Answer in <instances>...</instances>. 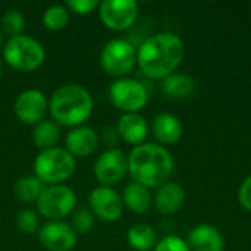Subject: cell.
I'll return each instance as SVG.
<instances>
[{
  "mask_svg": "<svg viewBox=\"0 0 251 251\" xmlns=\"http://www.w3.org/2000/svg\"><path fill=\"white\" fill-rule=\"evenodd\" d=\"M185 54L182 38L171 31L159 32L141 43L137 50V63L141 72L151 79H165L176 71Z\"/></svg>",
  "mask_w": 251,
  "mask_h": 251,
  "instance_id": "6da1fadb",
  "label": "cell"
},
{
  "mask_svg": "<svg viewBox=\"0 0 251 251\" xmlns=\"http://www.w3.org/2000/svg\"><path fill=\"white\" fill-rule=\"evenodd\" d=\"M172 154L160 144L144 143L132 149L128 156V172L132 179L147 188H159L174 174Z\"/></svg>",
  "mask_w": 251,
  "mask_h": 251,
  "instance_id": "7a4b0ae2",
  "label": "cell"
},
{
  "mask_svg": "<svg viewBox=\"0 0 251 251\" xmlns=\"http://www.w3.org/2000/svg\"><path fill=\"white\" fill-rule=\"evenodd\" d=\"M94 101L90 91L78 84H66L53 91L49 112L60 126H81L93 115Z\"/></svg>",
  "mask_w": 251,
  "mask_h": 251,
  "instance_id": "3957f363",
  "label": "cell"
},
{
  "mask_svg": "<svg viewBox=\"0 0 251 251\" xmlns=\"http://www.w3.org/2000/svg\"><path fill=\"white\" fill-rule=\"evenodd\" d=\"M76 169L75 157L62 147L41 150L34 160V174L44 185H62Z\"/></svg>",
  "mask_w": 251,
  "mask_h": 251,
  "instance_id": "277c9868",
  "label": "cell"
},
{
  "mask_svg": "<svg viewBox=\"0 0 251 251\" xmlns=\"http://www.w3.org/2000/svg\"><path fill=\"white\" fill-rule=\"evenodd\" d=\"M3 59L15 71L29 74L37 71L46 59L43 44L29 35L10 37L3 46Z\"/></svg>",
  "mask_w": 251,
  "mask_h": 251,
  "instance_id": "5b68a950",
  "label": "cell"
},
{
  "mask_svg": "<svg viewBox=\"0 0 251 251\" xmlns=\"http://www.w3.org/2000/svg\"><path fill=\"white\" fill-rule=\"evenodd\" d=\"M137 63V49L125 38H113L106 43L100 53L103 71L112 76L124 78Z\"/></svg>",
  "mask_w": 251,
  "mask_h": 251,
  "instance_id": "8992f818",
  "label": "cell"
},
{
  "mask_svg": "<svg viewBox=\"0 0 251 251\" xmlns=\"http://www.w3.org/2000/svg\"><path fill=\"white\" fill-rule=\"evenodd\" d=\"M76 206V194L66 185L46 187L37 200V212L49 221H60L69 216Z\"/></svg>",
  "mask_w": 251,
  "mask_h": 251,
  "instance_id": "52a82bcc",
  "label": "cell"
},
{
  "mask_svg": "<svg viewBox=\"0 0 251 251\" xmlns=\"http://www.w3.org/2000/svg\"><path fill=\"white\" fill-rule=\"evenodd\" d=\"M109 99L124 113H138L149 101V91L137 79L118 78L109 87Z\"/></svg>",
  "mask_w": 251,
  "mask_h": 251,
  "instance_id": "ba28073f",
  "label": "cell"
},
{
  "mask_svg": "<svg viewBox=\"0 0 251 251\" xmlns=\"http://www.w3.org/2000/svg\"><path fill=\"white\" fill-rule=\"evenodd\" d=\"M99 18L109 29L125 31L138 18V3L135 0H103L99 3Z\"/></svg>",
  "mask_w": 251,
  "mask_h": 251,
  "instance_id": "9c48e42d",
  "label": "cell"
},
{
  "mask_svg": "<svg viewBox=\"0 0 251 251\" xmlns=\"http://www.w3.org/2000/svg\"><path fill=\"white\" fill-rule=\"evenodd\" d=\"M128 174V157L119 149L103 151L94 163V175L103 187H112Z\"/></svg>",
  "mask_w": 251,
  "mask_h": 251,
  "instance_id": "30bf717a",
  "label": "cell"
},
{
  "mask_svg": "<svg viewBox=\"0 0 251 251\" xmlns=\"http://www.w3.org/2000/svg\"><path fill=\"white\" fill-rule=\"evenodd\" d=\"M88 207L94 216L104 222H116L124 213L121 194L112 187H97L88 196Z\"/></svg>",
  "mask_w": 251,
  "mask_h": 251,
  "instance_id": "8fae6325",
  "label": "cell"
},
{
  "mask_svg": "<svg viewBox=\"0 0 251 251\" xmlns=\"http://www.w3.org/2000/svg\"><path fill=\"white\" fill-rule=\"evenodd\" d=\"M16 118L25 125H37L44 121L49 112V101L43 91L37 88L24 90L15 100Z\"/></svg>",
  "mask_w": 251,
  "mask_h": 251,
  "instance_id": "7c38bea8",
  "label": "cell"
},
{
  "mask_svg": "<svg viewBox=\"0 0 251 251\" xmlns=\"http://www.w3.org/2000/svg\"><path fill=\"white\" fill-rule=\"evenodd\" d=\"M38 240L50 251H71L76 246V232L62 221H49L38 231Z\"/></svg>",
  "mask_w": 251,
  "mask_h": 251,
  "instance_id": "4fadbf2b",
  "label": "cell"
},
{
  "mask_svg": "<svg viewBox=\"0 0 251 251\" xmlns=\"http://www.w3.org/2000/svg\"><path fill=\"white\" fill-rule=\"evenodd\" d=\"M100 143L99 134L85 125L72 128L65 138V149L74 157H88L91 156Z\"/></svg>",
  "mask_w": 251,
  "mask_h": 251,
  "instance_id": "5bb4252c",
  "label": "cell"
},
{
  "mask_svg": "<svg viewBox=\"0 0 251 251\" xmlns=\"http://www.w3.org/2000/svg\"><path fill=\"white\" fill-rule=\"evenodd\" d=\"M187 244L191 251H224L225 249L222 232L209 224L194 226L188 234Z\"/></svg>",
  "mask_w": 251,
  "mask_h": 251,
  "instance_id": "9a60e30c",
  "label": "cell"
},
{
  "mask_svg": "<svg viewBox=\"0 0 251 251\" xmlns=\"http://www.w3.org/2000/svg\"><path fill=\"white\" fill-rule=\"evenodd\" d=\"M154 207L165 216L176 215L185 203V191L178 182H165L154 194Z\"/></svg>",
  "mask_w": 251,
  "mask_h": 251,
  "instance_id": "2e32d148",
  "label": "cell"
},
{
  "mask_svg": "<svg viewBox=\"0 0 251 251\" xmlns=\"http://www.w3.org/2000/svg\"><path fill=\"white\" fill-rule=\"evenodd\" d=\"M116 131L125 143L137 147L144 144L149 134V125L140 113H124L118 121Z\"/></svg>",
  "mask_w": 251,
  "mask_h": 251,
  "instance_id": "e0dca14e",
  "label": "cell"
},
{
  "mask_svg": "<svg viewBox=\"0 0 251 251\" xmlns=\"http://www.w3.org/2000/svg\"><path fill=\"white\" fill-rule=\"evenodd\" d=\"M151 129H153V135L154 138L159 141V144L162 146H171L175 144L181 140L182 137V122L179 121L178 116H175L174 113L165 112L157 115L153 119L151 124Z\"/></svg>",
  "mask_w": 251,
  "mask_h": 251,
  "instance_id": "ac0fdd59",
  "label": "cell"
},
{
  "mask_svg": "<svg viewBox=\"0 0 251 251\" xmlns=\"http://www.w3.org/2000/svg\"><path fill=\"white\" fill-rule=\"evenodd\" d=\"M122 201H124V206L129 209L131 212L137 215H143L151 207L153 197H151L150 188L132 181L125 187Z\"/></svg>",
  "mask_w": 251,
  "mask_h": 251,
  "instance_id": "d6986e66",
  "label": "cell"
},
{
  "mask_svg": "<svg viewBox=\"0 0 251 251\" xmlns=\"http://www.w3.org/2000/svg\"><path fill=\"white\" fill-rule=\"evenodd\" d=\"M126 240L131 249L135 251L154 250L157 241L156 229L149 224H137L129 228L126 234Z\"/></svg>",
  "mask_w": 251,
  "mask_h": 251,
  "instance_id": "ffe728a7",
  "label": "cell"
},
{
  "mask_svg": "<svg viewBox=\"0 0 251 251\" xmlns=\"http://www.w3.org/2000/svg\"><path fill=\"white\" fill-rule=\"evenodd\" d=\"M162 90L172 99H185L194 90V79L187 74L174 72L163 79Z\"/></svg>",
  "mask_w": 251,
  "mask_h": 251,
  "instance_id": "44dd1931",
  "label": "cell"
},
{
  "mask_svg": "<svg viewBox=\"0 0 251 251\" xmlns=\"http://www.w3.org/2000/svg\"><path fill=\"white\" fill-rule=\"evenodd\" d=\"M60 138V126L54 121L44 119L35 125L32 131V141L34 146L41 150H49L56 147Z\"/></svg>",
  "mask_w": 251,
  "mask_h": 251,
  "instance_id": "7402d4cb",
  "label": "cell"
},
{
  "mask_svg": "<svg viewBox=\"0 0 251 251\" xmlns=\"http://www.w3.org/2000/svg\"><path fill=\"white\" fill-rule=\"evenodd\" d=\"M46 185L34 175V176H24L16 181L13 187V193L16 199L22 203H32L40 199Z\"/></svg>",
  "mask_w": 251,
  "mask_h": 251,
  "instance_id": "603a6c76",
  "label": "cell"
},
{
  "mask_svg": "<svg viewBox=\"0 0 251 251\" xmlns=\"http://www.w3.org/2000/svg\"><path fill=\"white\" fill-rule=\"evenodd\" d=\"M69 22V10L65 6L54 4L46 9L43 13V25L50 31H60Z\"/></svg>",
  "mask_w": 251,
  "mask_h": 251,
  "instance_id": "cb8c5ba5",
  "label": "cell"
},
{
  "mask_svg": "<svg viewBox=\"0 0 251 251\" xmlns=\"http://www.w3.org/2000/svg\"><path fill=\"white\" fill-rule=\"evenodd\" d=\"M0 28L3 34L9 35V38L21 35L22 31L25 29V16L19 10H15V9L7 10L1 18Z\"/></svg>",
  "mask_w": 251,
  "mask_h": 251,
  "instance_id": "d4e9b609",
  "label": "cell"
},
{
  "mask_svg": "<svg viewBox=\"0 0 251 251\" xmlns=\"http://www.w3.org/2000/svg\"><path fill=\"white\" fill-rule=\"evenodd\" d=\"M16 225L21 232L34 234L40 231V218L31 209H22L16 215Z\"/></svg>",
  "mask_w": 251,
  "mask_h": 251,
  "instance_id": "484cf974",
  "label": "cell"
},
{
  "mask_svg": "<svg viewBox=\"0 0 251 251\" xmlns=\"http://www.w3.org/2000/svg\"><path fill=\"white\" fill-rule=\"evenodd\" d=\"M72 229L76 234H87L93 229L94 226V215L91 213L90 209L81 207L72 215Z\"/></svg>",
  "mask_w": 251,
  "mask_h": 251,
  "instance_id": "4316f807",
  "label": "cell"
},
{
  "mask_svg": "<svg viewBox=\"0 0 251 251\" xmlns=\"http://www.w3.org/2000/svg\"><path fill=\"white\" fill-rule=\"evenodd\" d=\"M153 251H191L187 241L176 235H168L162 238Z\"/></svg>",
  "mask_w": 251,
  "mask_h": 251,
  "instance_id": "83f0119b",
  "label": "cell"
},
{
  "mask_svg": "<svg viewBox=\"0 0 251 251\" xmlns=\"http://www.w3.org/2000/svg\"><path fill=\"white\" fill-rule=\"evenodd\" d=\"M68 10H72L76 15H90L94 9L99 7L97 0H69L66 3Z\"/></svg>",
  "mask_w": 251,
  "mask_h": 251,
  "instance_id": "f1b7e54d",
  "label": "cell"
},
{
  "mask_svg": "<svg viewBox=\"0 0 251 251\" xmlns=\"http://www.w3.org/2000/svg\"><path fill=\"white\" fill-rule=\"evenodd\" d=\"M238 201L246 210L251 212V175L243 181L238 190Z\"/></svg>",
  "mask_w": 251,
  "mask_h": 251,
  "instance_id": "f546056e",
  "label": "cell"
},
{
  "mask_svg": "<svg viewBox=\"0 0 251 251\" xmlns=\"http://www.w3.org/2000/svg\"><path fill=\"white\" fill-rule=\"evenodd\" d=\"M3 46H4V44H3V31H1V28H0V49H1V50H3Z\"/></svg>",
  "mask_w": 251,
  "mask_h": 251,
  "instance_id": "4dcf8cb0",
  "label": "cell"
},
{
  "mask_svg": "<svg viewBox=\"0 0 251 251\" xmlns=\"http://www.w3.org/2000/svg\"><path fill=\"white\" fill-rule=\"evenodd\" d=\"M1 75H3V63L0 60V78H1Z\"/></svg>",
  "mask_w": 251,
  "mask_h": 251,
  "instance_id": "1f68e13d",
  "label": "cell"
}]
</instances>
